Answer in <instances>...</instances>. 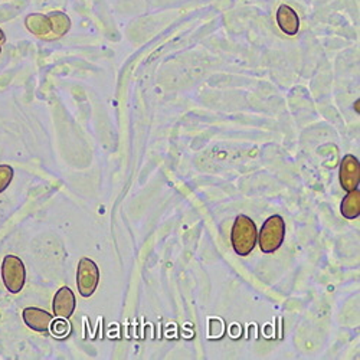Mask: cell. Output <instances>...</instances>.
Instances as JSON below:
<instances>
[{
  "mask_svg": "<svg viewBox=\"0 0 360 360\" xmlns=\"http://www.w3.org/2000/svg\"><path fill=\"white\" fill-rule=\"evenodd\" d=\"M0 52H2V48H0Z\"/></svg>",
  "mask_w": 360,
  "mask_h": 360,
  "instance_id": "cell-16",
  "label": "cell"
},
{
  "mask_svg": "<svg viewBox=\"0 0 360 360\" xmlns=\"http://www.w3.org/2000/svg\"><path fill=\"white\" fill-rule=\"evenodd\" d=\"M339 179H340V185L345 191L350 192L353 189H357L360 182V165L354 156L346 155L343 158L340 163Z\"/></svg>",
  "mask_w": 360,
  "mask_h": 360,
  "instance_id": "cell-5",
  "label": "cell"
},
{
  "mask_svg": "<svg viewBox=\"0 0 360 360\" xmlns=\"http://www.w3.org/2000/svg\"><path fill=\"white\" fill-rule=\"evenodd\" d=\"M2 280L9 292L18 294L22 291L26 280V269L22 259L16 255H6L2 264Z\"/></svg>",
  "mask_w": 360,
  "mask_h": 360,
  "instance_id": "cell-4",
  "label": "cell"
},
{
  "mask_svg": "<svg viewBox=\"0 0 360 360\" xmlns=\"http://www.w3.org/2000/svg\"><path fill=\"white\" fill-rule=\"evenodd\" d=\"M218 330V333L222 336L225 328L224 323L219 319H209V339H215V332Z\"/></svg>",
  "mask_w": 360,
  "mask_h": 360,
  "instance_id": "cell-14",
  "label": "cell"
},
{
  "mask_svg": "<svg viewBox=\"0 0 360 360\" xmlns=\"http://www.w3.org/2000/svg\"><path fill=\"white\" fill-rule=\"evenodd\" d=\"M340 212L346 219H356L360 215V191H350L340 205Z\"/></svg>",
  "mask_w": 360,
  "mask_h": 360,
  "instance_id": "cell-10",
  "label": "cell"
},
{
  "mask_svg": "<svg viewBox=\"0 0 360 360\" xmlns=\"http://www.w3.org/2000/svg\"><path fill=\"white\" fill-rule=\"evenodd\" d=\"M25 25L27 27V31L34 34L35 37L45 39V41H52V23L49 20V16L42 15V13H32L27 15L25 19Z\"/></svg>",
  "mask_w": 360,
  "mask_h": 360,
  "instance_id": "cell-8",
  "label": "cell"
},
{
  "mask_svg": "<svg viewBox=\"0 0 360 360\" xmlns=\"http://www.w3.org/2000/svg\"><path fill=\"white\" fill-rule=\"evenodd\" d=\"M257 226L254 221L247 215H238L235 218L232 232H231V243L233 251L241 255L247 257L252 252L257 244Z\"/></svg>",
  "mask_w": 360,
  "mask_h": 360,
  "instance_id": "cell-1",
  "label": "cell"
},
{
  "mask_svg": "<svg viewBox=\"0 0 360 360\" xmlns=\"http://www.w3.org/2000/svg\"><path fill=\"white\" fill-rule=\"evenodd\" d=\"M258 243L259 248L264 254H271L276 252L284 243L285 238V222L281 217L274 215L269 217L259 231Z\"/></svg>",
  "mask_w": 360,
  "mask_h": 360,
  "instance_id": "cell-2",
  "label": "cell"
},
{
  "mask_svg": "<svg viewBox=\"0 0 360 360\" xmlns=\"http://www.w3.org/2000/svg\"><path fill=\"white\" fill-rule=\"evenodd\" d=\"M13 169L9 165H0V193L5 192L12 184Z\"/></svg>",
  "mask_w": 360,
  "mask_h": 360,
  "instance_id": "cell-13",
  "label": "cell"
},
{
  "mask_svg": "<svg viewBox=\"0 0 360 360\" xmlns=\"http://www.w3.org/2000/svg\"><path fill=\"white\" fill-rule=\"evenodd\" d=\"M25 324L35 332H48L53 321V316L38 307H26L22 313Z\"/></svg>",
  "mask_w": 360,
  "mask_h": 360,
  "instance_id": "cell-7",
  "label": "cell"
},
{
  "mask_svg": "<svg viewBox=\"0 0 360 360\" xmlns=\"http://www.w3.org/2000/svg\"><path fill=\"white\" fill-rule=\"evenodd\" d=\"M77 302H75V295L71 291V288L68 287H63L59 288L55 292L53 302H52V309H53V314L58 319H70L75 310Z\"/></svg>",
  "mask_w": 360,
  "mask_h": 360,
  "instance_id": "cell-6",
  "label": "cell"
},
{
  "mask_svg": "<svg viewBox=\"0 0 360 360\" xmlns=\"http://www.w3.org/2000/svg\"><path fill=\"white\" fill-rule=\"evenodd\" d=\"M98 283H100V269L97 264L89 258H85V257L81 258L77 269L78 292L84 298L91 297L96 292Z\"/></svg>",
  "mask_w": 360,
  "mask_h": 360,
  "instance_id": "cell-3",
  "label": "cell"
},
{
  "mask_svg": "<svg viewBox=\"0 0 360 360\" xmlns=\"http://www.w3.org/2000/svg\"><path fill=\"white\" fill-rule=\"evenodd\" d=\"M51 326H52V335L56 338H65L71 332V324L67 321V319H58Z\"/></svg>",
  "mask_w": 360,
  "mask_h": 360,
  "instance_id": "cell-12",
  "label": "cell"
},
{
  "mask_svg": "<svg viewBox=\"0 0 360 360\" xmlns=\"http://www.w3.org/2000/svg\"><path fill=\"white\" fill-rule=\"evenodd\" d=\"M277 23L280 26L281 31L288 35V37H294L298 34L300 29V18L297 15V12L290 8L288 5H281L277 11Z\"/></svg>",
  "mask_w": 360,
  "mask_h": 360,
  "instance_id": "cell-9",
  "label": "cell"
},
{
  "mask_svg": "<svg viewBox=\"0 0 360 360\" xmlns=\"http://www.w3.org/2000/svg\"><path fill=\"white\" fill-rule=\"evenodd\" d=\"M49 16V20L52 23V35L53 39L63 38L71 27V19L63 13V12H52Z\"/></svg>",
  "mask_w": 360,
  "mask_h": 360,
  "instance_id": "cell-11",
  "label": "cell"
},
{
  "mask_svg": "<svg viewBox=\"0 0 360 360\" xmlns=\"http://www.w3.org/2000/svg\"><path fill=\"white\" fill-rule=\"evenodd\" d=\"M4 42H5V34L2 29H0V44H4Z\"/></svg>",
  "mask_w": 360,
  "mask_h": 360,
  "instance_id": "cell-15",
  "label": "cell"
}]
</instances>
